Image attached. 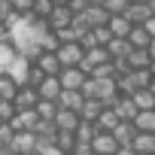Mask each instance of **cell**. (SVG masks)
<instances>
[{"instance_id":"43","label":"cell","mask_w":155,"mask_h":155,"mask_svg":"<svg viewBox=\"0 0 155 155\" xmlns=\"http://www.w3.org/2000/svg\"><path fill=\"white\" fill-rule=\"evenodd\" d=\"M146 28H149V34H152V37H155V15H152V18H149V21H146Z\"/></svg>"},{"instance_id":"7","label":"cell","mask_w":155,"mask_h":155,"mask_svg":"<svg viewBox=\"0 0 155 155\" xmlns=\"http://www.w3.org/2000/svg\"><path fill=\"white\" fill-rule=\"evenodd\" d=\"M37 91H40V97H43V101H61L64 85H61V79H58V76H46V79L37 85Z\"/></svg>"},{"instance_id":"38","label":"cell","mask_w":155,"mask_h":155,"mask_svg":"<svg viewBox=\"0 0 155 155\" xmlns=\"http://www.w3.org/2000/svg\"><path fill=\"white\" fill-rule=\"evenodd\" d=\"M12 15H15V6L9 3V0H0V21L9 25V21H12Z\"/></svg>"},{"instance_id":"21","label":"cell","mask_w":155,"mask_h":155,"mask_svg":"<svg viewBox=\"0 0 155 155\" xmlns=\"http://www.w3.org/2000/svg\"><path fill=\"white\" fill-rule=\"evenodd\" d=\"M18 88H21V85L12 79L9 73H0V101H15Z\"/></svg>"},{"instance_id":"47","label":"cell","mask_w":155,"mask_h":155,"mask_svg":"<svg viewBox=\"0 0 155 155\" xmlns=\"http://www.w3.org/2000/svg\"><path fill=\"white\" fill-rule=\"evenodd\" d=\"M149 9H152V15H155V0H149Z\"/></svg>"},{"instance_id":"14","label":"cell","mask_w":155,"mask_h":155,"mask_svg":"<svg viewBox=\"0 0 155 155\" xmlns=\"http://www.w3.org/2000/svg\"><path fill=\"white\" fill-rule=\"evenodd\" d=\"M104 110H107V104H104L101 97H88L79 116H82V122H94V125H97V119L104 116Z\"/></svg>"},{"instance_id":"12","label":"cell","mask_w":155,"mask_h":155,"mask_svg":"<svg viewBox=\"0 0 155 155\" xmlns=\"http://www.w3.org/2000/svg\"><path fill=\"white\" fill-rule=\"evenodd\" d=\"M73 18H76V12L70 6H55V12L49 15V25H52V31H64L73 25Z\"/></svg>"},{"instance_id":"6","label":"cell","mask_w":155,"mask_h":155,"mask_svg":"<svg viewBox=\"0 0 155 155\" xmlns=\"http://www.w3.org/2000/svg\"><path fill=\"white\" fill-rule=\"evenodd\" d=\"M79 125H82V116L79 113H73V110H58V116H55V128L58 131H70V134H76L79 131Z\"/></svg>"},{"instance_id":"24","label":"cell","mask_w":155,"mask_h":155,"mask_svg":"<svg viewBox=\"0 0 155 155\" xmlns=\"http://www.w3.org/2000/svg\"><path fill=\"white\" fill-rule=\"evenodd\" d=\"M18 58V49L12 43H0V73H9V67L15 64Z\"/></svg>"},{"instance_id":"42","label":"cell","mask_w":155,"mask_h":155,"mask_svg":"<svg viewBox=\"0 0 155 155\" xmlns=\"http://www.w3.org/2000/svg\"><path fill=\"white\" fill-rule=\"evenodd\" d=\"M116 155H137V149H134V146H119Z\"/></svg>"},{"instance_id":"30","label":"cell","mask_w":155,"mask_h":155,"mask_svg":"<svg viewBox=\"0 0 155 155\" xmlns=\"http://www.w3.org/2000/svg\"><path fill=\"white\" fill-rule=\"evenodd\" d=\"M97 134H101V128H97L94 122H82L79 131H76V140H79V143H94Z\"/></svg>"},{"instance_id":"18","label":"cell","mask_w":155,"mask_h":155,"mask_svg":"<svg viewBox=\"0 0 155 155\" xmlns=\"http://www.w3.org/2000/svg\"><path fill=\"white\" fill-rule=\"evenodd\" d=\"M137 134H140V131H137V125H134V122H122V125L113 131V137L119 140V146H134Z\"/></svg>"},{"instance_id":"9","label":"cell","mask_w":155,"mask_h":155,"mask_svg":"<svg viewBox=\"0 0 155 155\" xmlns=\"http://www.w3.org/2000/svg\"><path fill=\"white\" fill-rule=\"evenodd\" d=\"M34 64H37V67H40V70L46 73V76H58V73L64 70V64H61L58 52H43V55H40V58H37Z\"/></svg>"},{"instance_id":"34","label":"cell","mask_w":155,"mask_h":155,"mask_svg":"<svg viewBox=\"0 0 155 155\" xmlns=\"http://www.w3.org/2000/svg\"><path fill=\"white\" fill-rule=\"evenodd\" d=\"M55 6H58L55 0H37V3H34V15L37 18H49L55 12Z\"/></svg>"},{"instance_id":"5","label":"cell","mask_w":155,"mask_h":155,"mask_svg":"<svg viewBox=\"0 0 155 155\" xmlns=\"http://www.w3.org/2000/svg\"><path fill=\"white\" fill-rule=\"evenodd\" d=\"M110 61H113L110 49H107V46H94V49H85V61H82V70L91 76V70H94V67H101V64H110Z\"/></svg>"},{"instance_id":"13","label":"cell","mask_w":155,"mask_h":155,"mask_svg":"<svg viewBox=\"0 0 155 155\" xmlns=\"http://www.w3.org/2000/svg\"><path fill=\"white\" fill-rule=\"evenodd\" d=\"M40 122H43V119H40V113H37V110H21V113L15 116V122H12V125H15V131H37V128H40Z\"/></svg>"},{"instance_id":"39","label":"cell","mask_w":155,"mask_h":155,"mask_svg":"<svg viewBox=\"0 0 155 155\" xmlns=\"http://www.w3.org/2000/svg\"><path fill=\"white\" fill-rule=\"evenodd\" d=\"M9 3L15 6L18 15H28V12H34V3H37V0H9Z\"/></svg>"},{"instance_id":"27","label":"cell","mask_w":155,"mask_h":155,"mask_svg":"<svg viewBox=\"0 0 155 155\" xmlns=\"http://www.w3.org/2000/svg\"><path fill=\"white\" fill-rule=\"evenodd\" d=\"M110 31H113V37H128L131 31H134V25L128 21V15H113L110 18V25H107Z\"/></svg>"},{"instance_id":"10","label":"cell","mask_w":155,"mask_h":155,"mask_svg":"<svg viewBox=\"0 0 155 155\" xmlns=\"http://www.w3.org/2000/svg\"><path fill=\"white\" fill-rule=\"evenodd\" d=\"M37 104H40V91H37L34 85H21L18 94H15V107H18V113H21V110H37Z\"/></svg>"},{"instance_id":"26","label":"cell","mask_w":155,"mask_h":155,"mask_svg":"<svg viewBox=\"0 0 155 155\" xmlns=\"http://www.w3.org/2000/svg\"><path fill=\"white\" fill-rule=\"evenodd\" d=\"M134 149H137V155H155V134L140 131L137 140H134Z\"/></svg>"},{"instance_id":"20","label":"cell","mask_w":155,"mask_h":155,"mask_svg":"<svg viewBox=\"0 0 155 155\" xmlns=\"http://www.w3.org/2000/svg\"><path fill=\"white\" fill-rule=\"evenodd\" d=\"M82 15L88 18V25H91V28H104V25H110V18H113V15L107 12V6H88Z\"/></svg>"},{"instance_id":"15","label":"cell","mask_w":155,"mask_h":155,"mask_svg":"<svg viewBox=\"0 0 155 155\" xmlns=\"http://www.w3.org/2000/svg\"><path fill=\"white\" fill-rule=\"evenodd\" d=\"M125 15H128V21L137 28V25H146V21L152 18V9H149V3H131Z\"/></svg>"},{"instance_id":"19","label":"cell","mask_w":155,"mask_h":155,"mask_svg":"<svg viewBox=\"0 0 155 155\" xmlns=\"http://www.w3.org/2000/svg\"><path fill=\"white\" fill-rule=\"evenodd\" d=\"M85 101H88V97H85L82 91H64L58 104H61L64 110H73V113H82V107H85Z\"/></svg>"},{"instance_id":"17","label":"cell","mask_w":155,"mask_h":155,"mask_svg":"<svg viewBox=\"0 0 155 155\" xmlns=\"http://www.w3.org/2000/svg\"><path fill=\"white\" fill-rule=\"evenodd\" d=\"M113 110L122 116V122H134V119H137V113H140V107H137V104H134V97H128V94H122V97H119V104H116Z\"/></svg>"},{"instance_id":"4","label":"cell","mask_w":155,"mask_h":155,"mask_svg":"<svg viewBox=\"0 0 155 155\" xmlns=\"http://www.w3.org/2000/svg\"><path fill=\"white\" fill-rule=\"evenodd\" d=\"M58 58H61L64 67H82V61H85V46H82V43H64V46L58 49Z\"/></svg>"},{"instance_id":"44","label":"cell","mask_w":155,"mask_h":155,"mask_svg":"<svg viewBox=\"0 0 155 155\" xmlns=\"http://www.w3.org/2000/svg\"><path fill=\"white\" fill-rule=\"evenodd\" d=\"M88 3H91V6H104V3H107V0H88Z\"/></svg>"},{"instance_id":"16","label":"cell","mask_w":155,"mask_h":155,"mask_svg":"<svg viewBox=\"0 0 155 155\" xmlns=\"http://www.w3.org/2000/svg\"><path fill=\"white\" fill-rule=\"evenodd\" d=\"M152 40H155V37L149 34V28H146V25H137V28L128 34V43H131L134 49H149V46H152Z\"/></svg>"},{"instance_id":"25","label":"cell","mask_w":155,"mask_h":155,"mask_svg":"<svg viewBox=\"0 0 155 155\" xmlns=\"http://www.w3.org/2000/svg\"><path fill=\"white\" fill-rule=\"evenodd\" d=\"M119 125H122V116H119L113 107H107V110H104V116L97 119V128H101V131H110V134H113Z\"/></svg>"},{"instance_id":"37","label":"cell","mask_w":155,"mask_h":155,"mask_svg":"<svg viewBox=\"0 0 155 155\" xmlns=\"http://www.w3.org/2000/svg\"><path fill=\"white\" fill-rule=\"evenodd\" d=\"M104 6H107V12H110V15H125V12H128V6H131V0H107Z\"/></svg>"},{"instance_id":"41","label":"cell","mask_w":155,"mask_h":155,"mask_svg":"<svg viewBox=\"0 0 155 155\" xmlns=\"http://www.w3.org/2000/svg\"><path fill=\"white\" fill-rule=\"evenodd\" d=\"M88 6H91V3H88V0H70V9H73L76 15H82V12H85Z\"/></svg>"},{"instance_id":"23","label":"cell","mask_w":155,"mask_h":155,"mask_svg":"<svg viewBox=\"0 0 155 155\" xmlns=\"http://www.w3.org/2000/svg\"><path fill=\"white\" fill-rule=\"evenodd\" d=\"M128 64H131V70H149V67H152L149 49H134V52L128 55Z\"/></svg>"},{"instance_id":"33","label":"cell","mask_w":155,"mask_h":155,"mask_svg":"<svg viewBox=\"0 0 155 155\" xmlns=\"http://www.w3.org/2000/svg\"><path fill=\"white\" fill-rule=\"evenodd\" d=\"M15 116H18L15 101H0V122H15Z\"/></svg>"},{"instance_id":"48","label":"cell","mask_w":155,"mask_h":155,"mask_svg":"<svg viewBox=\"0 0 155 155\" xmlns=\"http://www.w3.org/2000/svg\"><path fill=\"white\" fill-rule=\"evenodd\" d=\"M131 3H149V0H131Z\"/></svg>"},{"instance_id":"51","label":"cell","mask_w":155,"mask_h":155,"mask_svg":"<svg viewBox=\"0 0 155 155\" xmlns=\"http://www.w3.org/2000/svg\"><path fill=\"white\" fill-rule=\"evenodd\" d=\"M0 125H3V122H0Z\"/></svg>"},{"instance_id":"3","label":"cell","mask_w":155,"mask_h":155,"mask_svg":"<svg viewBox=\"0 0 155 155\" xmlns=\"http://www.w3.org/2000/svg\"><path fill=\"white\" fill-rule=\"evenodd\" d=\"M9 149H12L15 155H37V152H40V140H37L34 131H18Z\"/></svg>"},{"instance_id":"22","label":"cell","mask_w":155,"mask_h":155,"mask_svg":"<svg viewBox=\"0 0 155 155\" xmlns=\"http://www.w3.org/2000/svg\"><path fill=\"white\" fill-rule=\"evenodd\" d=\"M107 49H110V55H113V61H122V58H128V55L134 52V46L128 43V37H116V40H113V43H110Z\"/></svg>"},{"instance_id":"45","label":"cell","mask_w":155,"mask_h":155,"mask_svg":"<svg viewBox=\"0 0 155 155\" xmlns=\"http://www.w3.org/2000/svg\"><path fill=\"white\" fill-rule=\"evenodd\" d=\"M149 55H152V61H155V40H152V46H149Z\"/></svg>"},{"instance_id":"31","label":"cell","mask_w":155,"mask_h":155,"mask_svg":"<svg viewBox=\"0 0 155 155\" xmlns=\"http://www.w3.org/2000/svg\"><path fill=\"white\" fill-rule=\"evenodd\" d=\"M76 134H70V131H58V140H55V146L61 149V152H67V155H73V149H76Z\"/></svg>"},{"instance_id":"50","label":"cell","mask_w":155,"mask_h":155,"mask_svg":"<svg viewBox=\"0 0 155 155\" xmlns=\"http://www.w3.org/2000/svg\"><path fill=\"white\" fill-rule=\"evenodd\" d=\"M0 149H3V143H0Z\"/></svg>"},{"instance_id":"1","label":"cell","mask_w":155,"mask_h":155,"mask_svg":"<svg viewBox=\"0 0 155 155\" xmlns=\"http://www.w3.org/2000/svg\"><path fill=\"white\" fill-rule=\"evenodd\" d=\"M152 82H155L152 70H128L125 76H119V91H122V94H128V97H134L137 91L152 88Z\"/></svg>"},{"instance_id":"29","label":"cell","mask_w":155,"mask_h":155,"mask_svg":"<svg viewBox=\"0 0 155 155\" xmlns=\"http://www.w3.org/2000/svg\"><path fill=\"white\" fill-rule=\"evenodd\" d=\"M58 110H61V104H58V101H43V97H40V104H37V113H40V119H43V122H55Z\"/></svg>"},{"instance_id":"40","label":"cell","mask_w":155,"mask_h":155,"mask_svg":"<svg viewBox=\"0 0 155 155\" xmlns=\"http://www.w3.org/2000/svg\"><path fill=\"white\" fill-rule=\"evenodd\" d=\"M82 94H85V97H97V79H94V76H88V79H85Z\"/></svg>"},{"instance_id":"35","label":"cell","mask_w":155,"mask_h":155,"mask_svg":"<svg viewBox=\"0 0 155 155\" xmlns=\"http://www.w3.org/2000/svg\"><path fill=\"white\" fill-rule=\"evenodd\" d=\"M40 46H43V52H58V49H61L64 43H61V37H58V31H49V34L43 37V43H40Z\"/></svg>"},{"instance_id":"49","label":"cell","mask_w":155,"mask_h":155,"mask_svg":"<svg viewBox=\"0 0 155 155\" xmlns=\"http://www.w3.org/2000/svg\"><path fill=\"white\" fill-rule=\"evenodd\" d=\"M149 70H152V76H155V61H152V67H149Z\"/></svg>"},{"instance_id":"11","label":"cell","mask_w":155,"mask_h":155,"mask_svg":"<svg viewBox=\"0 0 155 155\" xmlns=\"http://www.w3.org/2000/svg\"><path fill=\"white\" fill-rule=\"evenodd\" d=\"M31 67H34V61H31V58H25V55H18V58H15V64L9 67V76H12L18 85H28V79H31Z\"/></svg>"},{"instance_id":"8","label":"cell","mask_w":155,"mask_h":155,"mask_svg":"<svg viewBox=\"0 0 155 155\" xmlns=\"http://www.w3.org/2000/svg\"><path fill=\"white\" fill-rule=\"evenodd\" d=\"M91 149H94V155H116V152H119V140H116L110 131H101V134L94 137Z\"/></svg>"},{"instance_id":"28","label":"cell","mask_w":155,"mask_h":155,"mask_svg":"<svg viewBox=\"0 0 155 155\" xmlns=\"http://www.w3.org/2000/svg\"><path fill=\"white\" fill-rule=\"evenodd\" d=\"M137 131H146V134H155V110H140L137 119H134Z\"/></svg>"},{"instance_id":"36","label":"cell","mask_w":155,"mask_h":155,"mask_svg":"<svg viewBox=\"0 0 155 155\" xmlns=\"http://www.w3.org/2000/svg\"><path fill=\"white\" fill-rule=\"evenodd\" d=\"M91 76H94V79H113V76H116V79H119V73H116V64H113V61H110V64L94 67V70H91Z\"/></svg>"},{"instance_id":"32","label":"cell","mask_w":155,"mask_h":155,"mask_svg":"<svg viewBox=\"0 0 155 155\" xmlns=\"http://www.w3.org/2000/svg\"><path fill=\"white\" fill-rule=\"evenodd\" d=\"M134 104H137L140 110H155V91H152V88L137 91V94H134Z\"/></svg>"},{"instance_id":"46","label":"cell","mask_w":155,"mask_h":155,"mask_svg":"<svg viewBox=\"0 0 155 155\" xmlns=\"http://www.w3.org/2000/svg\"><path fill=\"white\" fill-rule=\"evenodd\" d=\"M55 3H58V6H70V0H55Z\"/></svg>"},{"instance_id":"2","label":"cell","mask_w":155,"mask_h":155,"mask_svg":"<svg viewBox=\"0 0 155 155\" xmlns=\"http://www.w3.org/2000/svg\"><path fill=\"white\" fill-rule=\"evenodd\" d=\"M58 79H61L64 91H82V85H85V79H88V73H85L82 67H64V70L58 73Z\"/></svg>"}]
</instances>
